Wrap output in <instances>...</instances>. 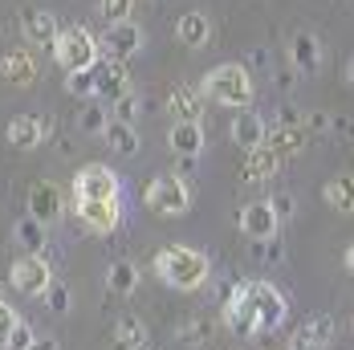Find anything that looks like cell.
I'll list each match as a JSON object with an SVG mask.
<instances>
[{"label": "cell", "instance_id": "obj_1", "mask_svg": "<svg viewBox=\"0 0 354 350\" xmlns=\"http://www.w3.org/2000/svg\"><path fill=\"white\" fill-rule=\"evenodd\" d=\"M155 273L163 285H171L179 293H192L200 285H208L212 277V261L192 245H167L155 252Z\"/></svg>", "mask_w": 354, "mask_h": 350}, {"label": "cell", "instance_id": "obj_2", "mask_svg": "<svg viewBox=\"0 0 354 350\" xmlns=\"http://www.w3.org/2000/svg\"><path fill=\"white\" fill-rule=\"evenodd\" d=\"M204 94H208L216 106L248 110L252 98H257V86H252V73H248L245 62H224V66L208 70V77H204Z\"/></svg>", "mask_w": 354, "mask_h": 350}, {"label": "cell", "instance_id": "obj_3", "mask_svg": "<svg viewBox=\"0 0 354 350\" xmlns=\"http://www.w3.org/2000/svg\"><path fill=\"white\" fill-rule=\"evenodd\" d=\"M98 57H102V45L94 41L90 29H82V25H70V29H62L57 41H53V62L62 66V70H94L98 66Z\"/></svg>", "mask_w": 354, "mask_h": 350}, {"label": "cell", "instance_id": "obj_4", "mask_svg": "<svg viewBox=\"0 0 354 350\" xmlns=\"http://www.w3.org/2000/svg\"><path fill=\"white\" fill-rule=\"evenodd\" d=\"M142 204H147V212H155V216L176 220V216H183V212L192 208V183L176 172L155 175L151 187H147V196H142Z\"/></svg>", "mask_w": 354, "mask_h": 350}, {"label": "cell", "instance_id": "obj_5", "mask_svg": "<svg viewBox=\"0 0 354 350\" xmlns=\"http://www.w3.org/2000/svg\"><path fill=\"white\" fill-rule=\"evenodd\" d=\"M245 302L248 310L257 314V326H261V334H269V330H277L285 322V293L273 285V281H248L245 285Z\"/></svg>", "mask_w": 354, "mask_h": 350}, {"label": "cell", "instance_id": "obj_6", "mask_svg": "<svg viewBox=\"0 0 354 350\" xmlns=\"http://www.w3.org/2000/svg\"><path fill=\"white\" fill-rule=\"evenodd\" d=\"M8 281H12V289L25 293V297H45V293L53 289V269H49V261H45L41 252H29V257H17V261H12Z\"/></svg>", "mask_w": 354, "mask_h": 350}, {"label": "cell", "instance_id": "obj_7", "mask_svg": "<svg viewBox=\"0 0 354 350\" xmlns=\"http://www.w3.org/2000/svg\"><path fill=\"white\" fill-rule=\"evenodd\" d=\"M73 196L77 200H118V175L106 163H86L73 175Z\"/></svg>", "mask_w": 354, "mask_h": 350}, {"label": "cell", "instance_id": "obj_8", "mask_svg": "<svg viewBox=\"0 0 354 350\" xmlns=\"http://www.w3.org/2000/svg\"><path fill=\"white\" fill-rule=\"evenodd\" d=\"M277 228H281V216L273 212L269 200H252V204L241 208V232H245L248 241L265 245V241H273V237H277Z\"/></svg>", "mask_w": 354, "mask_h": 350}, {"label": "cell", "instance_id": "obj_9", "mask_svg": "<svg viewBox=\"0 0 354 350\" xmlns=\"http://www.w3.org/2000/svg\"><path fill=\"white\" fill-rule=\"evenodd\" d=\"M102 53L106 57H118V62H127V57H135L142 49V29L135 25V21H114V25H106V33H102Z\"/></svg>", "mask_w": 354, "mask_h": 350}, {"label": "cell", "instance_id": "obj_10", "mask_svg": "<svg viewBox=\"0 0 354 350\" xmlns=\"http://www.w3.org/2000/svg\"><path fill=\"white\" fill-rule=\"evenodd\" d=\"M73 204H77V216H82V224L90 228V232H114L118 224H122V204L118 200H77L73 196Z\"/></svg>", "mask_w": 354, "mask_h": 350}, {"label": "cell", "instance_id": "obj_11", "mask_svg": "<svg viewBox=\"0 0 354 350\" xmlns=\"http://www.w3.org/2000/svg\"><path fill=\"white\" fill-rule=\"evenodd\" d=\"M330 342H334V317L330 314H310L301 326H297L289 350H326Z\"/></svg>", "mask_w": 354, "mask_h": 350}, {"label": "cell", "instance_id": "obj_12", "mask_svg": "<svg viewBox=\"0 0 354 350\" xmlns=\"http://www.w3.org/2000/svg\"><path fill=\"white\" fill-rule=\"evenodd\" d=\"M204 98H208L204 90H196L192 82H179V86H171V94H167V114L176 122H200Z\"/></svg>", "mask_w": 354, "mask_h": 350}, {"label": "cell", "instance_id": "obj_13", "mask_svg": "<svg viewBox=\"0 0 354 350\" xmlns=\"http://www.w3.org/2000/svg\"><path fill=\"white\" fill-rule=\"evenodd\" d=\"M45 131H49V122H45L41 114H17V118L8 122L4 139H8V147H12V151H33V147H41Z\"/></svg>", "mask_w": 354, "mask_h": 350}, {"label": "cell", "instance_id": "obj_14", "mask_svg": "<svg viewBox=\"0 0 354 350\" xmlns=\"http://www.w3.org/2000/svg\"><path fill=\"white\" fill-rule=\"evenodd\" d=\"M98 73V98L102 102H118L127 90H131V73H127V62H118V57H106V62H98L94 66Z\"/></svg>", "mask_w": 354, "mask_h": 350}, {"label": "cell", "instance_id": "obj_15", "mask_svg": "<svg viewBox=\"0 0 354 350\" xmlns=\"http://www.w3.org/2000/svg\"><path fill=\"white\" fill-rule=\"evenodd\" d=\"M289 66L297 73H318L322 70V41L310 29L289 37Z\"/></svg>", "mask_w": 354, "mask_h": 350}, {"label": "cell", "instance_id": "obj_16", "mask_svg": "<svg viewBox=\"0 0 354 350\" xmlns=\"http://www.w3.org/2000/svg\"><path fill=\"white\" fill-rule=\"evenodd\" d=\"M224 326H228V330H236L241 338H248V334H261L257 314L248 310V302H245V285H236V289L224 297Z\"/></svg>", "mask_w": 354, "mask_h": 350}, {"label": "cell", "instance_id": "obj_17", "mask_svg": "<svg viewBox=\"0 0 354 350\" xmlns=\"http://www.w3.org/2000/svg\"><path fill=\"white\" fill-rule=\"evenodd\" d=\"M277 172H281V159H277L269 147L245 151V163H241V179H245V183H269Z\"/></svg>", "mask_w": 354, "mask_h": 350}, {"label": "cell", "instance_id": "obj_18", "mask_svg": "<svg viewBox=\"0 0 354 350\" xmlns=\"http://www.w3.org/2000/svg\"><path fill=\"white\" fill-rule=\"evenodd\" d=\"M29 216H37L41 224H53L62 216V192H57V183H49V179L33 183V192H29Z\"/></svg>", "mask_w": 354, "mask_h": 350}, {"label": "cell", "instance_id": "obj_19", "mask_svg": "<svg viewBox=\"0 0 354 350\" xmlns=\"http://www.w3.org/2000/svg\"><path fill=\"white\" fill-rule=\"evenodd\" d=\"M265 147L277 155V159H293V155H301L306 151V127H269V135H265Z\"/></svg>", "mask_w": 354, "mask_h": 350}, {"label": "cell", "instance_id": "obj_20", "mask_svg": "<svg viewBox=\"0 0 354 350\" xmlns=\"http://www.w3.org/2000/svg\"><path fill=\"white\" fill-rule=\"evenodd\" d=\"M21 29H25V37H29L33 45H49V49H53V41H57V33H62L57 17H53V12H45V8H25Z\"/></svg>", "mask_w": 354, "mask_h": 350}, {"label": "cell", "instance_id": "obj_21", "mask_svg": "<svg viewBox=\"0 0 354 350\" xmlns=\"http://www.w3.org/2000/svg\"><path fill=\"white\" fill-rule=\"evenodd\" d=\"M0 77L8 82V86H29L37 77V62L29 49H8L4 57H0Z\"/></svg>", "mask_w": 354, "mask_h": 350}, {"label": "cell", "instance_id": "obj_22", "mask_svg": "<svg viewBox=\"0 0 354 350\" xmlns=\"http://www.w3.org/2000/svg\"><path fill=\"white\" fill-rule=\"evenodd\" d=\"M167 147H171V155H204V127L200 122H171Z\"/></svg>", "mask_w": 354, "mask_h": 350}, {"label": "cell", "instance_id": "obj_23", "mask_svg": "<svg viewBox=\"0 0 354 350\" xmlns=\"http://www.w3.org/2000/svg\"><path fill=\"white\" fill-rule=\"evenodd\" d=\"M265 135H269V127H265V114H252V110H245V114L232 122V142H236L241 151L265 147Z\"/></svg>", "mask_w": 354, "mask_h": 350}, {"label": "cell", "instance_id": "obj_24", "mask_svg": "<svg viewBox=\"0 0 354 350\" xmlns=\"http://www.w3.org/2000/svg\"><path fill=\"white\" fill-rule=\"evenodd\" d=\"M176 37L187 45V49H204V45H208V37H212V25H208V17H204V12H196V8H192V12H183V17L176 21Z\"/></svg>", "mask_w": 354, "mask_h": 350}, {"label": "cell", "instance_id": "obj_25", "mask_svg": "<svg viewBox=\"0 0 354 350\" xmlns=\"http://www.w3.org/2000/svg\"><path fill=\"white\" fill-rule=\"evenodd\" d=\"M102 139L114 155H135L139 151V131H135V122H118V118H110L106 131H102Z\"/></svg>", "mask_w": 354, "mask_h": 350}, {"label": "cell", "instance_id": "obj_26", "mask_svg": "<svg viewBox=\"0 0 354 350\" xmlns=\"http://www.w3.org/2000/svg\"><path fill=\"white\" fill-rule=\"evenodd\" d=\"M322 200L334 212H354V175H334V179H326Z\"/></svg>", "mask_w": 354, "mask_h": 350}, {"label": "cell", "instance_id": "obj_27", "mask_svg": "<svg viewBox=\"0 0 354 350\" xmlns=\"http://www.w3.org/2000/svg\"><path fill=\"white\" fill-rule=\"evenodd\" d=\"M106 285H110V293H118V297H131L135 289H139V265L135 261H114L110 265V273H106Z\"/></svg>", "mask_w": 354, "mask_h": 350}, {"label": "cell", "instance_id": "obj_28", "mask_svg": "<svg viewBox=\"0 0 354 350\" xmlns=\"http://www.w3.org/2000/svg\"><path fill=\"white\" fill-rule=\"evenodd\" d=\"M114 347H122V350L147 347V326H142L135 314H122L118 322H114Z\"/></svg>", "mask_w": 354, "mask_h": 350}, {"label": "cell", "instance_id": "obj_29", "mask_svg": "<svg viewBox=\"0 0 354 350\" xmlns=\"http://www.w3.org/2000/svg\"><path fill=\"white\" fill-rule=\"evenodd\" d=\"M66 90L73 98H98V73L94 70H70L66 73Z\"/></svg>", "mask_w": 354, "mask_h": 350}, {"label": "cell", "instance_id": "obj_30", "mask_svg": "<svg viewBox=\"0 0 354 350\" xmlns=\"http://www.w3.org/2000/svg\"><path fill=\"white\" fill-rule=\"evenodd\" d=\"M17 241L29 248V252H41V248H45V224H41L37 216H25V220L17 224Z\"/></svg>", "mask_w": 354, "mask_h": 350}, {"label": "cell", "instance_id": "obj_31", "mask_svg": "<svg viewBox=\"0 0 354 350\" xmlns=\"http://www.w3.org/2000/svg\"><path fill=\"white\" fill-rule=\"evenodd\" d=\"M106 106H110V102H102V98H90V106L82 110V131H90V135H102V131H106V122H110Z\"/></svg>", "mask_w": 354, "mask_h": 350}, {"label": "cell", "instance_id": "obj_32", "mask_svg": "<svg viewBox=\"0 0 354 350\" xmlns=\"http://www.w3.org/2000/svg\"><path fill=\"white\" fill-rule=\"evenodd\" d=\"M131 8H135V0H98V17L114 25V21H131Z\"/></svg>", "mask_w": 354, "mask_h": 350}, {"label": "cell", "instance_id": "obj_33", "mask_svg": "<svg viewBox=\"0 0 354 350\" xmlns=\"http://www.w3.org/2000/svg\"><path fill=\"white\" fill-rule=\"evenodd\" d=\"M135 114H139V94L135 90H127L118 102H110V118H118V122H135Z\"/></svg>", "mask_w": 354, "mask_h": 350}, {"label": "cell", "instance_id": "obj_34", "mask_svg": "<svg viewBox=\"0 0 354 350\" xmlns=\"http://www.w3.org/2000/svg\"><path fill=\"white\" fill-rule=\"evenodd\" d=\"M21 326V317H17V310L8 306V302H0V347H8V338H12V330Z\"/></svg>", "mask_w": 354, "mask_h": 350}, {"label": "cell", "instance_id": "obj_35", "mask_svg": "<svg viewBox=\"0 0 354 350\" xmlns=\"http://www.w3.org/2000/svg\"><path fill=\"white\" fill-rule=\"evenodd\" d=\"M37 342V334H33V326H25V322H21V326H17V330H12V338H8V350H29Z\"/></svg>", "mask_w": 354, "mask_h": 350}, {"label": "cell", "instance_id": "obj_36", "mask_svg": "<svg viewBox=\"0 0 354 350\" xmlns=\"http://www.w3.org/2000/svg\"><path fill=\"white\" fill-rule=\"evenodd\" d=\"M176 338L179 342H204V338H208V326H204V322H187V326L176 330Z\"/></svg>", "mask_w": 354, "mask_h": 350}, {"label": "cell", "instance_id": "obj_37", "mask_svg": "<svg viewBox=\"0 0 354 350\" xmlns=\"http://www.w3.org/2000/svg\"><path fill=\"white\" fill-rule=\"evenodd\" d=\"M45 297H49L53 314H66V310H70V289H66V285H53V289H49Z\"/></svg>", "mask_w": 354, "mask_h": 350}, {"label": "cell", "instance_id": "obj_38", "mask_svg": "<svg viewBox=\"0 0 354 350\" xmlns=\"http://www.w3.org/2000/svg\"><path fill=\"white\" fill-rule=\"evenodd\" d=\"M277 122L281 127H306V114L297 106H277Z\"/></svg>", "mask_w": 354, "mask_h": 350}, {"label": "cell", "instance_id": "obj_39", "mask_svg": "<svg viewBox=\"0 0 354 350\" xmlns=\"http://www.w3.org/2000/svg\"><path fill=\"white\" fill-rule=\"evenodd\" d=\"M269 204H273V212H277L281 220H289V216H293V196H289V192H277V196H269Z\"/></svg>", "mask_w": 354, "mask_h": 350}, {"label": "cell", "instance_id": "obj_40", "mask_svg": "<svg viewBox=\"0 0 354 350\" xmlns=\"http://www.w3.org/2000/svg\"><path fill=\"white\" fill-rule=\"evenodd\" d=\"M306 127H310V131H330L334 122H330V114H322V110H314V114H306Z\"/></svg>", "mask_w": 354, "mask_h": 350}, {"label": "cell", "instance_id": "obj_41", "mask_svg": "<svg viewBox=\"0 0 354 350\" xmlns=\"http://www.w3.org/2000/svg\"><path fill=\"white\" fill-rule=\"evenodd\" d=\"M248 66H257V70H269V57H265V49H252V57H248Z\"/></svg>", "mask_w": 354, "mask_h": 350}, {"label": "cell", "instance_id": "obj_42", "mask_svg": "<svg viewBox=\"0 0 354 350\" xmlns=\"http://www.w3.org/2000/svg\"><path fill=\"white\" fill-rule=\"evenodd\" d=\"M29 350H57V338H49V334H45V338H37Z\"/></svg>", "mask_w": 354, "mask_h": 350}, {"label": "cell", "instance_id": "obj_43", "mask_svg": "<svg viewBox=\"0 0 354 350\" xmlns=\"http://www.w3.org/2000/svg\"><path fill=\"white\" fill-rule=\"evenodd\" d=\"M346 273H351V277H354V245L346 248Z\"/></svg>", "mask_w": 354, "mask_h": 350}, {"label": "cell", "instance_id": "obj_44", "mask_svg": "<svg viewBox=\"0 0 354 350\" xmlns=\"http://www.w3.org/2000/svg\"><path fill=\"white\" fill-rule=\"evenodd\" d=\"M346 82L354 86V57H351V66H346Z\"/></svg>", "mask_w": 354, "mask_h": 350}, {"label": "cell", "instance_id": "obj_45", "mask_svg": "<svg viewBox=\"0 0 354 350\" xmlns=\"http://www.w3.org/2000/svg\"><path fill=\"white\" fill-rule=\"evenodd\" d=\"M252 350H281V347H252Z\"/></svg>", "mask_w": 354, "mask_h": 350}, {"label": "cell", "instance_id": "obj_46", "mask_svg": "<svg viewBox=\"0 0 354 350\" xmlns=\"http://www.w3.org/2000/svg\"><path fill=\"white\" fill-rule=\"evenodd\" d=\"M216 350H236V347H216Z\"/></svg>", "mask_w": 354, "mask_h": 350}, {"label": "cell", "instance_id": "obj_47", "mask_svg": "<svg viewBox=\"0 0 354 350\" xmlns=\"http://www.w3.org/2000/svg\"><path fill=\"white\" fill-rule=\"evenodd\" d=\"M139 350H151V347H139Z\"/></svg>", "mask_w": 354, "mask_h": 350}]
</instances>
